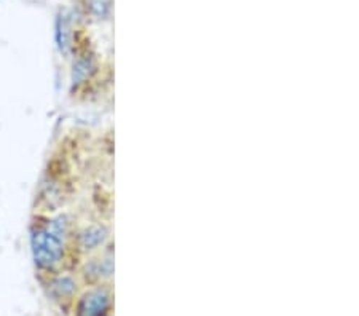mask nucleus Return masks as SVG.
<instances>
[{
	"mask_svg": "<svg viewBox=\"0 0 359 316\" xmlns=\"http://www.w3.org/2000/svg\"><path fill=\"white\" fill-rule=\"evenodd\" d=\"M66 222L61 219L51 221L32 233V254L36 266L42 270L55 268L65 257Z\"/></svg>",
	"mask_w": 359,
	"mask_h": 316,
	"instance_id": "f257e3e1",
	"label": "nucleus"
},
{
	"mask_svg": "<svg viewBox=\"0 0 359 316\" xmlns=\"http://www.w3.org/2000/svg\"><path fill=\"white\" fill-rule=\"evenodd\" d=\"M111 305V296L106 289H95L86 292L80 298L77 312L79 316H104Z\"/></svg>",
	"mask_w": 359,
	"mask_h": 316,
	"instance_id": "f03ea898",
	"label": "nucleus"
},
{
	"mask_svg": "<svg viewBox=\"0 0 359 316\" xmlns=\"http://www.w3.org/2000/svg\"><path fill=\"white\" fill-rule=\"evenodd\" d=\"M56 42L61 53L65 55H67L69 50L72 48V27L71 21H69V15L65 11L56 20Z\"/></svg>",
	"mask_w": 359,
	"mask_h": 316,
	"instance_id": "7ed1b4c3",
	"label": "nucleus"
},
{
	"mask_svg": "<svg viewBox=\"0 0 359 316\" xmlns=\"http://www.w3.org/2000/svg\"><path fill=\"white\" fill-rule=\"evenodd\" d=\"M86 8L96 20L109 18L112 10V0H86Z\"/></svg>",
	"mask_w": 359,
	"mask_h": 316,
	"instance_id": "20e7f679",
	"label": "nucleus"
},
{
	"mask_svg": "<svg viewBox=\"0 0 359 316\" xmlns=\"http://www.w3.org/2000/svg\"><path fill=\"white\" fill-rule=\"evenodd\" d=\"M104 238H106V235H104L102 228L91 227V228H86L85 232L80 235V243H82L85 249H93L100 243H102Z\"/></svg>",
	"mask_w": 359,
	"mask_h": 316,
	"instance_id": "39448f33",
	"label": "nucleus"
},
{
	"mask_svg": "<svg viewBox=\"0 0 359 316\" xmlns=\"http://www.w3.org/2000/svg\"><path fill=\"white\" fill-rule=\"evenodd\" d=\"M75 284L71 278H60L53 284V291L57 297H69L74 292Z\"/></svg>",
	"mask_w": 359,
	"mask_h": 316,
	"instance_id": "423d86ee",
	"label": "nucleus"
}]
</instances>
